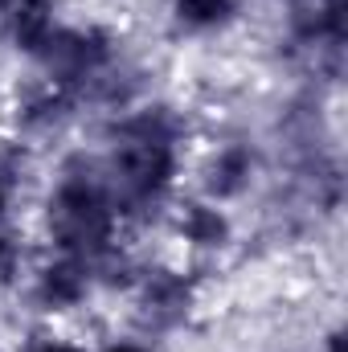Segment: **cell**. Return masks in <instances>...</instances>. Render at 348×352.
<instances>
[{
  "label": "cell",
  "instance_id": "6da1fadb",
  "mask_svg": "<svg viewBox=\"0 0 348 352\" xmlns=\"http://www.w3.org/2000/svg\"><path fill=\"white\" fill-rule=\"evenodd\" d=\"M119 173L123 180L135 188V192H148V188H156L164 176H168V152L160 148V144H131L123 156H119Z\"/></svg>",
  "mask_w": 348,
  "mask_h": 352
},
{
  "label": "cell",
  "instance_id": "277c9868",
  "mask_svg": "<svg viewBox=\"0 0 348 352\" xmlns=\"http://www.w3.org/2000/svg\"><path fill=\"white\" fill-rule=\"evenodd\" d=\"M193 234H197V238H217V234H221V221L209 217V213H193Z\"/></svg>",
  "mask_w": 348,
  "mask_h": 352
},
{
  "label": "cell",
  "instance_id": "3957f363",
  "mask_svg": "<svg viewBox=\"0 0 348 352\" xmlns=\"http://www.w3.org/2000/svg\"><path fill=\"white\" fill-rule=\"evenodd\" d=\"M50 295H58V299L78 295V278H74V270H50Z\"/></svg>",
  "mask_w": 348,
  "mask_h": 352
},
{
  "label": "cell",
  "instance_id": "8992f818",
  "mask_svg": "<svg viewBox=\"0 0 348 352\" xmlns=\"http://www.w3.org/2000/svg\"><path fill=\"white\" fill-rule=\"evenodd\" d=\"M115 352H135V349H115Z\"/></svg>",
  "mask_w": 348,
  "mask_h": 352
},
{
  "label": "cell",
  "instance_id": "7a4b0ae2",
  "mask_svg": "<svg viewBox=\"0 0 348 352\" xmlns=\"http://www.w3.org/2000/svg\"><path fill=\"white\" fill-rule=\"evenodd\" d=\"M180 12H188L193 21H213L226 12V0H180Z\"/></svg>",
  "mask_w": 348,
  "mask_h": 352
},
{
  "label": "cell",
  "instance_id": "5b68a950",
  "mask_svg": "<svg viewBox=\"0 0 348 352\" xmlns=\"http://www.w3.org/2000/svg\"><path fill=\"white\" fill-rule=\"evenodd\" d=\"M37 352H70V349H37Z\"/></svg>",
  "mask_w": 348,
  "mask_h": 352
}]
</instances>
